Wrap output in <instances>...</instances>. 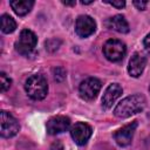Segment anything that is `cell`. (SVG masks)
Here are the masks:
<instances>
[{
  "instance_id": "cell-1",
  "label": "cell",
  "mask_w": 150,
  "mask_h": 150,
  "mask_svg": "<svg viewBox=\"0 0 150 150\" xmlns=\"http://www.w3.org/2000/svg\"><path fill=\"white\" fill-rule=\"evenodd\" d=\"M145 107V98L143 95L136 94L123 98L114 109V115L118 118H127L131 115L141 112Z\"/></svg>"
},
{
  "instance_id": "cell-2",
  "label": "cell",
  "mask_w": 150,
  "mask_h": 150,
  "mask_svg": "<svg viewBox=\"0 0 150 150\" xmlns=\"http://www.w3.org/2000/svg\"><path fill=\"white\" fill-rule=\"evenodd\" d=\"M25 90L27 95L35 101L42 100L47 96L48 93V84L46 79L40 74H34L26 80Z\"/></svg>"
},
{
  "instance_id": "cell-3",
  "label": "cell",
  "mask_w": 150,
  "mask_h": 150,
  "mask_svg": "<svg viewBox=\"0 0 150 150\" xmlns=\"http://www.w3.org/2000/svg\"><path fill=\"white\" fill-rule=\"evenodd\" d=\"M38 43L36 35L30 29H23L21 30L19 35V40L15 42V49L23 56H29Z\"/></svg>"
},
{
  "instance_id": "cell-4",
  "label": "cell",
  "mask_w": 150,
  "mask_h": 150,
  "mask_svg": "<svg viewBox=\"0 0 150 150\" xmlns=\"http://www.w3.org/2000/svg\"><path fill=\"white\" fill-rule=\"evenodd\" d=\"M125 53H127V47L120 40L110 39L103 46V54L107 57V60L111 62L121 61L125 56Z\"/></svg>"
},
{
  "instance_id": "cell-5",
  "label": "cell",
  "mask_w": 150,
  "mask_h": 150,
  "mask_svg": "<svg viewBox=\"0 0 150 150\" xmlns=\"http://www.w3.org/2000/svg\"><path fill=\"white\" fill-rule=\"evenodd\" d=\"M0 134L2 137L9 138L15 136L20 130V124L18 120L9 112L2 110L0 114Z\"/></svg>"
},
{
  "instance_id": "cell-6",
  "label": "cell",
  "mask_w": 150,
  "mask_h": 150,
  "mask_svg": "<svg viewBox=\"0 0 150 150\" xmlns=\"http://www.w3.org/2000/svg\"><path fill=\"white\" fill-rule=\"evenodd\" d=\"M101 90V81L96 77H88L83 80L79 87L80 96L86 101L94 100Z\"/></svg>"
},
{
  "instance_id": "cell-7",
  "label": "cell",
  "mask_w": 150,
  "mask_h": 150,
  "mask_svg": "<svg viewBox=\"0 0 150 150\" xmlns=\"http://www.w3.org/2000/svg\"><path fill=\"white\" fill-rule=\"evenodd\" d=\"M96 29L95 20L89 15H80L76 19L75 23V32L80 38H88L90 36Z\"/></svg>"
},
{
  "instance_id": "cell-8",
  "label": "cell",
  "mask_w": 150,
  "mask_h": 150,
  "mask_svg": "<svg viewBox=\"0 0 150 150\" xmlns=\"http://www.w3.org/2000/svg\"><path fill=\"white\" fill-rule=\"evenodd\" d=\"M91 132H93L91 127L84 122H77L70 129V135L75 141V143L79 145H84L90 138Z\"/></svg>"
},
{
  "instance_id": "cell-9",
  "label": "cell",
  "mask_w": 150,
  "mask_h": 150,
  "mask_svg": "<svg viewBox=\"0 0 150 150\" xmlns=\"http://www.w3.org/2000/svg\"><path fill=\"white\" fill-rule=\"evenodd\" d=\"M137 127V122L134 121L127 125H124L123 128L118 129L115 134H114V139L116 141V143L120 146H127L131 143L132 137H134V132L135 129Z\"/></svg>"
},
{
  "instance_id": "cell-10",
  "label": "cell",
  "mask_w": 150,
  "mask_h": 150,
  "mask_svg": "<svg viewBox=\"0 0 150 150\" xmlns=\"http://www.w3.org/2000/svg\"><path fill=\"white\" fill-rule=\"evenodd\" d=\"M123 90L122 87L118 83H111L105 89L103 96H102V107L104 109H109L112 107V104L116 102V100L122 95Z\"/></svg>"
},
{
  "instance_id": "cell-11",
  "label": "cell",
  "mask_w": 150,
  "mask_h": 150,
  "mask_svg": "<svg viewBox=\"0 0 150 150\" xmlns=\"http://www.w3.org/2000/svg\"><path fill=\"white\" fill-rule=\"evenodd\" d=\"M70 127V120L66 116H55L47 122V132L49 135L61 134Z\"/></svg>"
},
{
  "instance_id": "cell-12",
  "label": "cell",
  "mask_w": 150,
  "mask_h": 150,
  "mask_svg": "<svg viewBox=\"0 0 150 150\" xmlns=\"http://www.w3.org/2000/svg\"><path fill=\"white\" fill-rule=\"evenodd\" d=\"M146 64V60L143 55L135 53L130 60H129V66H128V71L130 74V76L132 77H138L142 75L144 68Z\"/></svg>"
},
{
  "instance_id": "cell-13",
  "label": "cell",
  "mask_w": 150,
  "mask_h": 150,
  "mask_svg": "<svg viewBox=\"0 0 150 150\" xmlns=\"http://www.w3.org/2000/svg\"><path fill=\"white\" fill-rule=\"evenodd\" d=\"M108 27L118 32V33H128L129 32V23L125 20V18L123 15H115L112 18H110L108 20Z\"/></svg>"
},
{
  "instance_id": "cell-14",
  "label": "cell",
  "mask_w": 150,
  "mask_h": 150,
  "mask_svg": "<svg viewBox=\"0 0 150 150\" xmlns=\"http://www.w3.org/2000/svg\"><path fill=\"white\" fill-rule=\"evenodd\" d=\"M12 9L15 12V14H18L19 16H23L26 14H28L34 5V1L32 0H14L9 2Z\"/></svg>"
},
{
  "instance_id": "cell-15",
  "label": "cell",
  "mask_w": 150,
  "mask_h": 150,
  "mask_svg": "<svg viewBox=\"0 0 150 150\" xmlns=\"http://www.w3.org/2000/svg\"><path fill=\"white\" fill-rule=\"evenodd\" d=\"M0 22H1V30L2 33L5 34H9V33H13L16 28V22L15 20L9 16L8 14H4L1 15L0 18Z\"/></svg>"
},
{
  "instance_id": "cell-16",
  "label": "cell",
  "mask_w": 150,
  "mask_h": 150,
  "mask_svg": "<svg viewBox=\"0 0 150 150\" xmlns=\"http://www.w3.org/2000/svg\"><path fill=\"white\" fill-rule=\"evenodd\" d=\"M12 84V80L5 74V73H0V88L1 91H6L11 88Z\"/></svg>"
},
{
  "instance_id": "cell-17",
  "label": "cell",
  "mask_w": 150,
  "mask_h": 150,
  "mask_svg": "<svg viewBox=\"0 0 150 150\" xmlns=\"http://www.w3.org/2000/svg\"><path fill=\"white\" fill-rule=\"evenodd\" d=\"M54 77L56 81H62L66 77V71L63 70V68H55L54 69Z\"/></svg>"
},
{
  "instance_id": "cell-18",
  "label": "cell",
  "mask_w": 150,
  "mask_h": 150,
  "mask_svg": "<svg viewBox=\"0 0 150 150\" xmlns=\"http://www.w3.org/2000/svg\"><path fill=\"white\" fill-rule=\"evenodd\" d=\"M104 2H105V4H109V5H111V6L116 7V8H123V7L125 6V1H123V0H118V1H110V0H104Z\"/></svg>"
},
{
  "instance_id": "cell-19",
  "label": "cell",
  "mask_w": 150,
  "mask_h": 150,
  "mask_svg": "<svg viewBox=\"0 0 150 150\" xmlns=\"http://www.w3.org/2000/svg\"><path fill=\"white\" fill-rule=\"evenodd\" d=\"M139 11H143L145 7H146V5H148V1H137V0H135L134 2H132Z\"/></svg>"
},
{
  "instance_id": "cell-20",
  "label": "cell",
  "mask_w": 150,
  "mask_h": 150,
  "mask_svg": "<svg viewBox=\"0 0 150 150\" xmlns=\"http://www.w3.org/2000/svg\"><path fill=\"white\" fill-rule=\"evenodd\" d=\"M144 47L148 53H150V33L144 38Z\"/></svg>"
},
{
  "instance_id": "cell-21",
  "label": "cell",
  "mask_w": 150,
  "mask_h": 150,
  "mask_svg": "<svg viewBox=\"0 0 150 150\" xmlns=\"http://www.w3.org/2000/svg\"><path fill=\"white\" fill-rule=\"evenodd\" d=\"M50 149H52V150H63V146H62V144H61L59 141H56V142H54V143L52 144Z\"/></svg>"
},
{
  "instance_id": "cell-22",
  "label": "cell",
  "mask_w": 150,
  "mask_h": 150,
  "mask_svg": "<svg viewBox=\"0 0 150 150\" xmlns=\"http://www.w3.org/2000/svg\"><path fill=\"white\" fill-rule=\"evenodd\" d=\"M63 5H67V6H74L76 2L75 1H62Z\"/></svg>"
},
{
  "instance_id": "cell-23",
  "label": "cell",
  "mask_w": 150,
  "mask_h": 150,
  "mask_svg": "<svg viewBox=\"0 0 150 150\" xmlns=\"http://www.w3.org/2000/svg\"><path fill=\"white\" fill-rule=\"evenodd\" d=\"M81 4H82V5H90V4H93V0H88V1L82 0V1H81Z\"/></svg>"
},
{
  "instance_id": "cell-24",
  "label": "cell",
  "mask_w": 150,
  "mask_h": 150,
  "mask_svg": "<svg viewBox=\"0 0 150 150\" xmlns=\"http://www.w3.org/2000/svg\"><path fill=\"white\" fill-rule=\"evenodd\" d=\"M149 91H150V87H149Z\"/></svg>"
}]
</instances>
